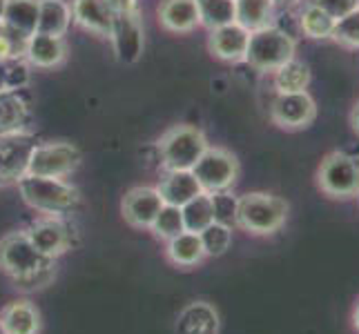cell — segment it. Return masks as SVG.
<instances>
[{
  "label": "cell",
  "instance_id": "cell-1",
  "mask_svg": "<svg viewBox=\"0 0 359 334\" xmlns=\"http://www.w3.org/2000/svg\"><path fill=\"white\" fill-rule=\"evenodd\" d=\"M0 272L25 292L43 290L56 279V258L36 250L25 230H14L0 239Z\"/></svg>",
  "mask_w": 359,
  "mask_h": 334
},
{
  "label": "cell",
  "instance_id": "cell-2",
  "mask_svg": "<svg viewBox=\"0 0 359 334\" xmlns=\"http://www.w3.org/2000/svg\"><path fill=\"white\" fill-rule=\"evenodd\" d=\"M20 199L43 216H67L81 203V192L65 179L27 174L16 183Z\"/></svg>",
  "mask_w": 359,
  "mask_h": 334
},
{
  "label": "cell",
  "instance_id": "cell-3",
  "mask_svg": "<svg viewBox=\"0 0 359 334\" xmlns=\"http://www.w3.org/2000/svg\"><path fill=\"white\" fill-rule=\"evenodd\" d=\"M288 212L290 205L281 196L270 192H248L239 196L234 228L252 234V237H272L286 225Z\"/></svg>",
  "mask_w": 359,
  "mask_h": 334
},
{
  "label": "cell",
  "instance_id": "cell-4",
  "mask_svg": "<svg viewBox=\"0 0 359 334\" xmlns=\"http://www.w3.org/2000/svg\"><path fill=\"white\" fill-rule=\"evenodd\" d=\"M210 147L205 134L194 125H172L156 143L158 163L163 172L192 169Z\"/></svg>",
  "mask_w": 359,
  "mask_h": 334
},
{
  "label": "cell",
  "instance_id": "cell-5",
  "mask_svg": "<svg viewBox=\"0 0 359 334\" xmlns=\"http://www.w3.org/2000/svg\"><path fill=\"white\" fill-rule=\"evenodd\" d=\"M294 54L297 41L292 39V34L277 27V25H268V27L250 34L245 63L257 71L272 74L281 65H286L290 58H294Z\"/></svg>",
  "mask_w": 359,
  "mask_h": 334
},
{
  "label": "cell",
  "instance_id": "cell-6",
  "mask_svg": "<svg viewBox=\"0 0 359 334\" xmlns=\"http://www.w3.org/2000/svg\"><path fill=\"white\" fill-rule=\"evenodd\" d=\"M317 188L335 201H351L359 194V156L328 152L317 167Z\"/></svg>",
  "mask_w": 359,
  "mask_h": 334
},
{
  "label": "cell",
  "instance_id": "cell-7",
  "mask_svg": "<svg viewBox=\"0 0 359 334\" xmlns=\"http://www.w3.org/2000/svg\"><path fill=\"white\" fill-rule=\"evenodd\" d=\"M239 160L230 150L210 145L205 154L192 167V174L196 176L205 194H217L234 188V183L239 181Z\"/></svg>",
  "mask_w": 359,
  "mask_h": 334
},
{
  "label": "cell",
  "instance_id": "cell-8",
  "mask_svg": "<svg viewBox=\"0 0 359 334\" xmlns=\"http://www.w3.org/2000/svg\"><path fill=\"white\" fill-rule=\"evenodd\" d=\"M83 160L81 150L67 141L39 143L29 160V174L47 179H67L79 169Z\"/></svg>",
  "mask_w": 359,
  "mask_h": 334
},
{
  "label": "cell",
  "instance_id": "cell-9",
  "mask_svg": "<svg viewBox=\"0 0 359 334\" xmlns=\"http://www.w3.org/2000/svg\"><path fill=\"white\" fill-rule=\"evenodd\" d=\"M36 145L39 143L29 132L0 136V188L16 185L29 174V160Z\"/></svg>",
  "mask_w": 359,
  "mask_h": 334
},
{
  "label": "cell",
  "instance_id": "cell-10",
  "mask_svg": "<svg viewBox=\"0 0 359 334\" xmlns=\"http://www.w3.org/2000/svg\"><path fill=\"white\" fill-rule=\"evenodd\" d=\"M36 250L49 258L67 254L76 245V232L65 221V216H41L25 230Z\"/></svg>",
  "mask_w": 359,
  "mask_h": 334
},
{
  "label": "cell",
  "instance_id": "cell-11",
  "mask_svg": "<svg viewBox=\"0 0 359 334\" xmlns=\"http://www.w3.org/2000/svg\"><path fill=\"white\" fill-rule=\"evenodd\" d=\"M109 43H112L114 56L123 65L139 63L145 49V29L139 9L126 11V14H116L112 29H109Z\"/></svg>",
  "mask_w": 359,
  "mask_h": 334
},
{
  "label": "cell",
  "instance_id": "cell-12",
  "mask_svg": "<svg viewBox=\"0 0 359 334\" xmlns=\"http://www.w3.org/2000/svg\"><path fill=\"white\" fill-rule=\"evenodd\" d=\"M270 118L286 132L308 130L317 118V103L308 92L277 94L270 105Z\"/></svg>",
  "mask_w": 359,
  "mask_h": 334
},
{
  "label": "cell",
  "instance_id": "cell-13",
  "mask_svg": "<svg viewBox=\"0 0 359 334\" xmlns=\"http://www.w3.org/2000/svg\"><path fill=\"white\" fill-rule=\"evenodd\" d=\"M161 207H163V199H161L156 188H152V185H136L123 196L121 214L130 228L150 230Z\"/></svg>",
  "mask_w": 359,
  "mask_h": 334
},
{
  "label": "cell",
  "instance_id": "cell-14",
  "mask_svg": "<svg viewBox=\"0 0 359 334\" xmlns=\"http://www.w3.org/2000/svg\"><path fill=\"white\" fill-rule=\"evenodd\" d=\"M248 43H250V32L243 29L239 22H230L224 27H217L208 36V49L215 58L224 63H245Z\"/></svg>",
  "mask_w": 359,
  "mask_h": 334
},
{
  "label": "cell",
  "instance_id": "cell-15",
  "mask_svg": "<svg viewBox=\"0 0 359 334\" xmlns=\"http://www.w3.org/2000/svg\"><path fill=\"white\" fill-rule=\"evenodd\" d=\"M177 334H219L221 332V316L219 310L203 299L190 301L181 307L175 323Z\"/></svg>",
  "mask_w": 359,
  "mask_h": 334
},
{
  "label": "cell",
  "instance_id": "cell-16",
  "mask_svg": "<svg viewBox=\"0 0 359 334\" xmlns=\"http://www.w3.org/2000/svg\"><path fill=\"white\" fill-rule=\"evenodd\" d=\"M25 58L32 67L39 69H54L60 67L67 58V43L65 36H49L36 32L27 39V47H25Z\"/></svg>",
  "mask_w": 359,
  "mask_h": 334
},
{
  "label": "cell",
  "instance_id": "cell-17",
  "mask_svg": "<svg viewBox=\"0 0 359 334\" xmlns=\"http://www.w3.org/2000/svg\"><path fill=\"white\" fill-rule=\"evenodd\" d=\"M72 22H76L81 29L109 36L114 22V9L107 5V0H72Z\"/></svg>",
  "mask_w": 359,
  "mask_h": 334
},
{
  "label": "cell",
  "instance_id": "cell-18",
  "mask_svg": "<svg viewBox=\"0 0 359 334\" xmlns=\"http://www.w3.org/2000/svg\"><path fill=\"white\" fill-rule=\"evenodd\" d=\"M156 16L161 27L170 34H190L201 27L196 0H161Z\"/></svg>",
  "mask_w": 359,
  "mask_h": 334
},
{
  "label": "cell",
  "instance_id": "cell-19",
  "mask_svg": "<svg viewBox=\"0 0 359 334\" xmlns=\"http://www.w3.org/2000/svg\"><path fill=\"white\" fill-rule=\"evenodd\" d=\"M0 326L7 334H41L43 319L29 299H14L0 310Z\"/></svg>",
  "mask_w": 359,
  "mask_h": 334
},
{
  "label": "cell",
  "instance_id": "cell-20",
  "mask_svg": "<svg viewBox=\"0 0 359 334\" xmlns=\"http://www.w3.org/2000/svg\"><path fill=\"white\" fill-rule=\"evenodd\" d=\"M156 190L161 194V199L168 205L183 207L188 201H192L194 196H199L203 190L196 176L192 174V169H175V172H163V179L158 181Z\"/></svg>",
  "mask_w": 359,
  "mask_h": 334
},
{
  "label": "cell",
  "instance_id": "cell-21",
  "mask_svg": "<svg viewBox=\"0 0 359 334\" xmlns=\"http://www.w3.org/2000/svg\"><path fill=\"white\" fill-rule=\"evenodd\" d=\"M165 258L172 265L183 267V270L201 265L205 261V252H203L199 234L183 230L177 237L165 241Z\"/></svg>",
  "mask_w": 359,
  "mask_h": 334
},
{
  "label": "cell",
  "instance_id": "cell-22",
  "mask_svg": "<svg viewBox=\"0 0 359 334\" xmlns=\"http://www.w3.org/2000/svg\"><path fill=\"white\" fill-rule=\"evenodd\" d=\"M29 107L18 90H0V136L27 132Z\"/></svg>",
  "mask_w": 359,
  "mask_h": 334
},
{
  "label": "cell",
  "instance_id": "cell-23",
  "mask_svg": "<svg viewBox=\"0 0 359 334\" xmlns=\"http://www.w3.org/2000/svg\"><path fill=\"white\" fill-rule=\"evenodd\" d=\"M3 27L20 39H29L39 29V0H7Z\"/></svg>",
  "mask_w": 359,
  "mask_h": 334
},
{
  "label": "cell",
  "instance_id": "cell-24",
  "mask_svg": "<svg viewBox=\"0 0 359 334\" xmlns=\"http://www.w3.org/2000/svg\"><path fill=\"white\" fill-rule=\"evenodd\" d=\"M275 0H234V22H239L243 29L257 32L268 25H275Z\"/></svg>",
  "mask_w": 359,
  "mask_h": 334
},
{
  "label": "cell",
  "instance_id": "cell-25",
  "mask_svg": "<svg viewBox=\"0 0 359 334\" xmlns=\"http://www.w3.org/2000/svg\"><path fill=\"white\" fill-rule=\"evenodd\" d=\"M72 25V5L67 0H39V29L49 36H65Z\"/></svg>",
  "mask_w": 359,
  "mask_h": 334
},
{
  "label": "cell",
  "instance_id": "cell-26",
  "mask_svg": "<svg viewBox=\"0 0 359 334\" xmlns=\"http://www.w3.org/2000/svg\"><path fill=\"white\" fill-rule=\"evenodd\" d=\"M311 67L299 58H290L286 65H281L277 71H272V85L277 94H294V92H308L311 85Z\"/></svg>",
  "mask_w": 359,
  "mask_h": 334
},
{
  "label": "cell",
  "instance_id": "cell-27",
  "mask_svg": "<svg viewBox=\"0 0 359 334\" xmlns=\"http://www.w3.org/2000/svg\"><path fill=\"white\" fill-rule=\"evenodd\" d=\"M297 22H299V29L306 39L311 41H326L332 39V29H335V18L328 16L324 9L317 7L315 3H308L299 16H297Z\"/></svg>",
  "mask_w": 359,
  "mask_h": 334
},
{
  "label": "cell",
  "instance_id": "cell-28",
  "mask_svg": "<svg viewBox=\"0 0 359 334\" xmlns=\"http://www.w3.org/2000/svg\"><path fill=\"white\" fill-rule=\"evenodd\" d=\"M181 214H183V225L188 232L199 234L201 230H205L215 221V209L210 194L201 192L199 196H194L192 201H188L181 207Z\"/></svg>",
  "mask_w": 359,
  "mask_h": 334
},
{
  "label": "cell",
  "instance_id": "cell-29",
  "mask_svg": "<svg viewBox=\"0 0 359 334\" xmlns=\"http://www.w3.org/2000/svg\"><path fill=\"white\" fill-rule=\"evenodd\" d=\"M201 27L212 32L234 22V0H196Z\"/></svg>",
  "mask_w": 359,
  "mask_h": 334
},
{
  "label": "cell",
  "instance_id": "cell-30",
  "mask_svg": "<svg viewBox=\"0 0 359 334\" xmlns=\"http://www.w3.org/2000/svg\"><path fill=\"white\" fill-rule=\"evenodd\" d=\"M199 239H201V245H203L205 258L224 256L230 250V245H232V228L224 225V223L212 221L205 230L199 232Z\"/></svg>",
  "mask_w": 359,
  "mask_h": 334
},
{
  "label": "cell",
  "instance_id": "cell-31",
  "mask_svg": "<svg viewBox=\"0 0 359 334\" xmlns=\"http://www.w3.org/2000/svg\"><path fill=\"white\" fill-rule=\"evenodd\" d=\"M183 230H185V225H183L181 207L163 203V207L158 209V214L152 223L150 232L161 241H170L172 237H177V234H181Z\"/></svg>",
  "mask_w": 359,
  "mask_h": 334
},
{
  "label": "cell",
  "instance_id": "cell-32",
  "mask_svg": "<svg viewBox=\"0 0 359 334\" xmlns=\"http://www.w3.org/2000/svg\"><path fill=\"white\" fill-rule=\"evenodd\" d=\"M212 199V209H215V221L230 225L234 230V223H237V207H239V196H234L232 190L228 192H217L210 194Z\"/></svg>",
  "mask_w": 359,
  "mask_h": 334
},
{
  "label": "cell",
  "instance_id": "cell-33",
  "mask_svg": "<svg viewBox=\"0 0 359 334\" xmlns=\"http://www.w3.org/2000/svg\"><path fill=\"white\" fill-rule=\"evenodd\" d=\"M332 41L346 49H359V9L335 22Z\"/></svg>",
  "mask_w": 359,
  "mask_h": 334
},
{
  "label": "cell",
  "instance_id": "cell-34",
  "mask_svg": "<svg viewBox=\"0 0 359 334\" xmlns=\"http://www.w3.org/2000/svg\"><path fill=\"white\" fill-rule=\"evenodd\" d=\"M25 47H27V39H20L0 25V63L25 58Z\"/></svg>",
  "mask_w": 359,
  "mask_h": 334
},
{
  "label": "cell",
  "instance_id": "cell-35",
  "mask_svg": "<svg viewBox=\"0 0 359 334\" xmlns=\"http://www.w3.org/2000/svg\"><path fill=\"white\" fill-rule=\"evenodd\" d=\"M317 7H321L328 16H332L335 20L353 14V11L359 9V0H313Z\"/></svg>",
  "mask_w": 359,
  "mask_h": 334
},
{
  "label": "cell",
  "instance_id": "cell-36",
  "mask_svg": "<svg viewBox=\"0 0 359 334\" xmlns=\"http://www.w3.org/2000/svg\"><path fill=\"white\" fill-rule=\"evenodd\" d=\"M107 5L114 9V14H126V11H136V0H107Z\"/></svg>",
  "mask_w": 359,
  "mask_h": 334
},
{
  "label": "cell",
  "instance_id": "cell-37",
  "mask_svg": "<svg viewBox=\"0 0 359 334\" xmlns=\"http://www.w3.org/2000/svg\"><path fill=\"white\" fill-rule=\"evenodd\" d=\"M351 323H353V330L359 334V299L355 301L353 305V312H351Z\"/></svg>",
  "mask_w": 359,
  "mask_h": 334
},
{
  "label": "cell",
  "instance_id": "cell-38",
  "mask_svg": "<svg viewBox=\"0 0 359 334\" xmlns=\"http://www.w3.org/2000/svg\"><path fill=\"white\" fill-rule=\"evenodd\" d=\"M351 125H353V130L359 134V103H355V107H353V111H351Z\"/></svg>",
  "mask_w": 359,
  "mask_h": 334
},
{
  "label": "cell",
  "instance_id": "cell-39",
  "mask_svg": "<svg viewBox=\"0 0 359 334\" xmlns=\"http://www.w3.org/2000/svg\"><path fill=\"white\" fill-rule=\"evenodd\" d=\"M299 3H302V0H275V5H281V7H294Z\"/></svg>",
  "mask_w": 359,
  "mask_h": 334
},
{
  "label": "cell",
  "instance_id": "cell-40",
  "mask_svg": "<svg viewBox=\"0 0 359 334\" xmlns=\"http://www.w3.org/2000/svg\"><path fill=\"white\" fill-rule=\"evenodd\" d=\"M5 9H7V0H0V25H3L5 18Z\"/></svg>",
  "mask_w": 359,
  "mask_h": 334
},
{
  "label": "cell",
  "instance_id": "cell-41",
  "mask_svg": "<svg viewBox=\"0 0 359 334\" xmlns=\"http://www.w3.org/2000/svg\"><path fill=\"white\" fill-rule=\"evenodd\" d=\"M0 334H7V332H5V330H3V326H0Z\"/></svg>",
  "mask_w": 359,
  "mask_h": 334
},
{
  "label": "cell",
  "instance_id": "cell-42",
  "mask_svg": "<svg viewBox=\"0 0 359 334\" xmlns=\"http://www.w3.org/2000/svg\"><path fill=\"white\" fill-rule=\"evenodd\" d=\"M357 201H359V194H357Z\"/></svg>",
  "mask_w": 359,
  "mask_h": 334
}]
</instances>
